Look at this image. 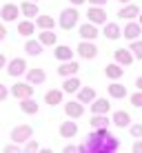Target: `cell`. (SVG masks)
Instances as JSON below:
<instances>
[{
  "label": "cell",
  "instance_id": "35",
  "mask_svg": "<svg viewBox=\"0 0 142 153\" xmlns=\"http://www.w3.org/2000/svg\"><path fill=\"white\" fill-rule=\"evenodd\" d=\"M2 153H22V149H20L18 144H4V149H2Z\"/></svg>",
  "mask_w": 142,
  "mask_h": 153
},
{
  "label": "cell",
  "instance_id": "43",
  "mask_svg": "<svg viewBox=\"0 0 142 153\" xmlns=\"http://www.w3.org/2000/svg\"><path fill=\"white\" fill-rule=\"evenodd\" d=\"M135 87H138V91H142V76L138 78V80H135Z\"/></svg>",
  "mask_w": 142,
  "mask_h": 153
},
{
  "label": "cell",
  "instance_id": "10",
  "mask_svg": "<svg viewBox=\"0 0 142 153\" xmlns=\"http://www.w3.org/2000/svg\"><path fill=\"white\" fill-rule=\"evenodd\" d=\"M18 9H20V13L25 16V20H31V18H38L40 16V9H38V4L36 2H22V4H18Z\"/></svg>",
  "mask_w": 142,
  "mask_h": 153
},
{
  "label": "cell",
  "instance_id": "5",
  "mask_svg": "<svg viewBox=\"0 0 142 153\" xmlns=\"http://www.w3.org/2000/svg\"><path fill=\"white\" fill-rule=\"evenodd\" d=\"M18 16H20L18 4L7 2V4H2V7H0V18H2L4 22H13V20H18Z\"/></svg>",
  "mask_w": 142,
  "mask_h": 153
},
{
  "label": "cell",
  "instance_id": "30",
  "mask_svg": "<svg viewBox=\"0 0 142 153\" xmlns=\"http://www.w3.org/2000/svg\"><path fill=\"white\" fill-rule=\"evenodd\" d=\"M109 122H111V120H109L107 115H91V122H89V124L98 131V129H107Z\"/></svg>",
  "mask_w": 142,
  "mask_h": 153
},
{
  "label": "cell",
  "instance_id": "8",
  "mask_svg": "<svg viewBox=\"0 0 142 153\" xmlns=\"http://www.w3.org/2000/svg\"><path fill=\"white\" fill-rule=\"evenodd\" d=\"M109 109H111V102H109L107 98H96L91 102V113L93 115H107Z\"/></svg>",
  "mask_w": 142,
  "mask_h": 153
},
{
  "label": "cell",
  "instance_id": "44",
  "mask_svg": "<svg viewBox=\"0 0 142 153\" xmlns=\"http://www.w3.org/2000/svg\"><path fill=\"white\" fill-rule=\"evenodd\" d=\"M69 2H71V4H76V7H78V4H82V2H87V0H69Z\"/></svg>",
  "mask_w": 142,
  "mask_h": 153
},
{
  "label": "cell",
  "instance_id": "25",
  "mask_svg": "<svg viewBox=\"0 0 142 153\" xmlns=\"http://www.w3.org/2000/svg\"><path fill=\"white\" fill-rule=\"evenodd\" d=\"M60 135H62V138H76V135H78V124L71 122V120H69V122H62L60 124Z\"/></svg>",
  "mask_w": 142,
  "mask_h": 153
},
{
  "label": "cell",
  "instance_id": "19",
  "mask_svg": "<svg viewBox=\"0 0 142 153\" xmlns=\"http://www.w3.org/2000/svg\"><path fill=\"white\" fill-rule=\"evenodd\" d=\"M111 122L118 126V129H124V126L131 124V115H129L127 111H115L113 118H111Z\"/></svg>",
  "mask_w": 142,
  "mask_h": 153
},
{
  "label": "cell",
  "instance_id": "42",
  "mask_svg": "<svg viewBox=\"0 0 142 153\" xmlns=\"http://www.w3.org/2000/svg\"><path fill=\"white\" fill-rule=\"evenodd\" d=\"M4 65H7V58H4V53H0V69H4Z\"/></svg>",
  "mask_w": 142,
  "mask_h": 153
},
{
  "label": "cell",
  "instance_id": "48",
  "mask_svg": "<svg viewBox=\"0 0 142 153\" xmlns=\"http://www.w3.org/2000/svg\"><path fill=\"white\" fill-rule=\"evenodd\" d=\"M29 2H38V0H29Z\"/></svg>",
  "mask_w": 142,
  "mask_h": 153
},
{
  "label": "cell",
  "instance_id": "6",
  "mask_svg": "<svg viewBox=\"0 0 142 153\" xmlns=\"http://www.w3.org/2000/svg\"><path fill=\"white\" fill-rule=\"evenodd\" d=\"M76 51H78V56L85 58V60H93V58L98 56V47L93 45V42H87V40H82Z\"/></svg>",
  "mask_w": 142,
  "mask_h": 153
},
{
  "label": "cell",
  "instance_id": "29",
  "mask_svg": "<svg viewBox=\"0 0 142 153\" xmlns=\"http://www.w3.org/2000/svg\"><path fill=\"white\" fill-rule=\"evenodd\" d=\"M38 42L42 47H54L56 45V33L54 31H40L38 33Z\"/></svg>",
  "mask_w": 142,
  "mask_h": 153
},
{
  "label": "cell",
  "instance_id": "39",
  "mask_svg": "<svg viewBox=\"0 0 142 153\" xmlns=\"http://www.w3.org/2000/svg\"><path fill=\"white\" fill-rule=\"evenodd\" d=\"M133 153H142V140H135L133 142V149H131Z\"/></svg>",
  "mask_w": 142,
  "mask_h": 153
},
{
  "label": "cell",
  "instance_id": "2",
  "mask_svg": "<svg viewBox=\"0 0 142 153\" xmlns=\"http://www.w3.org/2000/svg\"><path fill=\"white\" fill-rule=\"evenodd\" d=\"M78 18H80V13H78V9H65V11L60 13V20H58V25H60L65 31L73 29L78 25Z\"/></svg>",
  "mask_w": 142,
  "mask_h": 153
},
{
  "label": "cell",
  "instance_id": "16",
  "mask_svg": "<svg viewBox=\"0 0 142 153\" xmlns=\"http://www.w3.org/2000/svg\"><path fill=\"white\" fill-rule=\"evenodd\" d=\"M140 33H142V27H140L138 22H129L127 27H124V31H122V36H124L127 40H131V42H133V40H140Z\"/></svg>",
  "mask_w": 142,
  "mask_h": 153
},
{
  "label": "cell",
  "instance_id": "34",
  "mask_svg": "<svg viewBox=\"0 0 142 153\" xmlns=\"http://www.w3.org/2000/svg\"><path fill=\"white\" fill-rule=\"evenodd\" d=\"M129 100H131V104H133V107H142V91H135Z\"/></svg>",
  "mask_w": 142,
  "mask_h": 153
},
{
  "label": "cell",
  "instance_id": "17",
  "mask_svg": "<svg viewBox=\"0 0 142 153\" xmlns=\"http://www.w3.org/2000/svg\"><path fill=\"white\" fill-rule=\"evenodd\" d=\"M45 80H47V73L40 69V67H38V69H29L27 71V82L29 84H42Z\"/></svg>",
  "mask_w": 142,
  "mask_h": 153
},
{
  "label": "cell",
  "instance_id": "24",
  "mask_svg": "<svg viewBox=\"0 0 142 153\" xmlns=\"http://www.w3.org/2000/svg\"><path fill=\"white\" fill-rule=\"evenodd\" d=\"M93 100H96V91H93L91 87H85L78 91V102L80 104H91Z\"/></svg>",
  "mask_w": 142,
  "mask_h": 153
},
{
  "label": "cell",
  "instance_id": "46",
  "mask_svg": "<svg viewBox=\"0 0 142 153\" xmlns=\"http://www.w3.org/2000/svg\"><path fill=\"white\" fill-rule=\"evenodd\" d=\"M138 18H140V22H138V25H140V27H142V13H140V16H138Z\"/></svg>",
  "mask_w": 142,
  "mask_h": 153
},
{
  "label": "cell",
  "instance_id": "11",
  "mask_svg": "<svg viewBox=\"0 0 142 153\" xmlns=\"http://www.w3.org/2000/svg\"><path fill=\"white\" fill-rule=\"evenodd\" d=\"M140 16V7L138 4H133V2H129V4H124L122 9L118 11V18H122V20H133V18H138Z\"/></svg>",
  "mask_w": 142,
  "mask_h": 153
},
{
  "label": "cell",
  "instance_id": "26",
  "mask_svg": "<svg viewBox=\"0 0 142 153\" xmlns=\"http://www.w3.org/2000/svg\"><path fill=\"white\" fill-rule=\"evenodd\" d=\"M104 73H107V78H109V80H120V78L124 76V69H122L120 65H107Z\"/></svg>",
  "mask_w": 142,
  "mask_h": 153
},
{
  "label": "cell",
  "instance_id": "22",
  "mask_svg": "<svg viewBox=\"0 0 142 153\" xmlns=\"http://www.w3.org/2000/svg\"><path fill=\"white\" fill-rule=\"evenodd\" d=\"M80 80H78L76 76H71V78H67L65 82H62V93H76V91H80Z\"/></svg>",
  "mask_w": 142,
  "mask_h": 153
},
{
  "label": "cell",
  "instance_id": "12",
  "mask_svg": "<svg viewBox=\"0 0 142 153\" xmlns=\"http://www.w3.org/2000/svg\"><path fill=\"white\" fill-rule=\"evenodd\" d=\"M113 58H115V65H120V67H129L131 62L135 60V58L131 56L129 49H115L113 51Z\"/></svg>",
  "mask_w": 142,
  "mask_h": 153
},
{
  "label": "cell",
  "instance_id": "32",
  "mask_svg": "<svg viewBox=\"0 0 142 153\" xmlns=\"http://www.w3.org/2000/svg\"><path fill=\"white\" fill-rule=\"evenodd\" d=\"M129 51H131V56H133V58L142 60V40H133V42H131V47H129Z\"/></svg>",
  "mask_w": 142,
  "mask_h": 153
},
{
  "label": "cell",
  "instance_id": "41",
  "mask_svg": "<svg viewBox=\"0 0 142 153\" xmlns=\"http://www.w3.org/2000/svg\"><path fill=\"white\" fill-rule=\"evenodd\" d=\"M4 36H7V27H4V25H0V42L4 40Z\"/></svg>",
  "mask_w": 142,
  "mask_h": 153
},
{
  "label": "cell",
  "instance_id": "38",
  "mask_svg": "<svg viewBox=\"0 0 142 153\" xmlns=\"http://www.w3.org/2000/svg\"><path fill=\"white\" fill-rule=\"evenodd\" d=\"M62 153H80V146H73V144H67L65 149H62Z\"/></svg>",
  "mask_w": 142,
  "mask_h": 153
},
{
  "label": "cell",
  "instance_id": "9",
  "mask_svg": "<svg viewBox=\"0 0 142 153\" xmlns=\"http://www.w3.org/2000/svg\"><path fill=\"white\" fill-rule=\"evenodd\" d=\"M78 69H80V65H78L76 60H69V62H60V67H58V76L62 78H71L76 76Z\"/></svg>",
  "mask_w": 142,
  "mask_h": 153
},
{
  "label": "cell",
  "instance_id": "45",
  "mask_svg": "<svg viewBox=\"0 0 142 153\" xmlns=\"http://www.w3.org/2000/svg\"><path fill=\"white\" fill-rule=\"evenodd\" d=\"M38 153H54V151H51V149H40Z\"/></svg>",
  "mask_w": 142,
  "mask_h": 153
},
{
  "label": "cell",
  "instance_id": "18",
  "mask_svg": "<svg viewBox=\"0 0 142 153\" xmlns=\"http://www.w3.org/2000/svg\"><path fill=\"white\" fill-rule=\"evenodd\" d=\"M102 36H104V38H109V40H118L120 36H122V29H120L115 22H107V25H104V29H102Z\"/></svg>",
  "mask_w": 142,
  "mask_h": 153
},
{
  "label": "cell",
  "instance_id": "4",
  "mask_svg": "<svg viewBox=\"0 0 142 153\" xmlns=\"http://www.w3.org/2000/svg\"><path fill=\"white\" fill-rule=\"evenodd\" d=\"M25 71H27V60H25V58H13V60L7 62V73H9L11 78L22 76Z\"/></svg>",
  "mask_w": 142,
  "mask_h": 153
},
{
  "label": "cell",
  "instance_id": "1",
  "mask_svg": "<svg viewBox=\"0 0 142 153\" xmlns=\"http://www.w3.org/2000/svg\"><path fill=\"white\" fill-rule=\"evenodd\" d=\"M31 133H33V126L31 124H18L11 131V142L13 144H27L31 140Z\"/></svg>",
  "mask_w": 142,
  "mask_h": 153
},
{
  "label": "cell",
  "instance_id": "36",
  "mask_svg": "<svg viewBox=\"0 0 142 153\" xmlns=\"http://www.w3.org/2000/svg\"><path fill=\"white\" fill-rule=\"evenodd\" d=\"M131 135H133V138H142V124H131Z\"/></svg>",
  "mask_w": 142,
  "mask_h": 153
},
{
  "label": "cell",
  "instance_id": "20",
  "mask_svg": "<svg viewBox=\"0 0 142 153\" xmlns=\"http://www.w3.org/2000/svg\"><path fill=\"white\" fill-rule=\"evenodd\" d=\"M109 96L115 98V100L127 98V87H124V84H120V82H111V84H109Z\"/></svg>",
  "mask_w": 142,
  "mask_h": 153
},
{
  "label": "cell",
  "instance_id": "37",
  "mask_svg": "<svg viewBox=\"0 0 142 153\" xmlns=\"http://www.w3.org/2000/svg\"><path fill=\"white\" fill-rule=\"evenodd\" d=\"M7 98H9V89L4 87V84H0V102H4Z\"/></svg>",
  "mask_w": 142,
  "mask_h": 153
},
{
  "label": "cell",
  "instance_id": "33",
  "mask_svg": "<svg viewBox=\"0 0 142 153\" xmlns=\"http://www.w3.org/2000/svg\"><path fill=\"white\" fill-rule=\"evenodd\" d=\"M38 151H40V146H38L36 140H29L27 144H25V149H22V153H38Z\"/></svg>",
  "mask_w": 142,
  "mask_h": 153
},
{
  "label": "cell",
  "instance_id": "15",
  "mask_svg": "<svg viewBox=\"0 0 142 153\" xmlns=\"http://www.w3.org/2000/svg\"><path fill=\"white\" fill-rule=\"evenodd\" d=\"M54 56H56L58 62H69V60H73V51H71V47H67V45H58L56 51H54Z\"/></svg>",
  "mask_w": 142,
  "mask_h": 153
},
{
  "label": "cell",
  "instance_id": "49",
  "mask_svg": "<svg viewBox=\"0 0 142 153\" xmlns=\"http://www.w3.org/2000/svg\"><path fill=\"white\" fill-rule=\"evenodd\" d=\"M0 7H2V4H0Z\"/></svg>",
  "mask_w": 142,
  "mask_h": 153
},
{
  "label": "cell",
  "instance_id": "40",
  "mask_svg": "<svg viewBox=\"0 0 142 153\" xmlns=\"http://www.w3.org/2000/svg\"><path fill=\"white\" fill-rule=\"evenodd\" d=\"M89 4L91 7H102V4H107V0H89Z\"/></svg>",
  "mask_w": 142,
  "mask_h": 153
},
{
  "label": "cell",
  "instance_id": "31",
  "mask_svg": "<svg viewBox=\"0 0 142 153\" xmlns=\"http://www.w3.org/2000/svg\"><path fill=\"white\" fill-rule=\"evenodd\" d=\"M25 51H27V56H40L42 53V45H40L38 40H27Z\"/></svg>",
  "mask_w": 142,
  "mask_h": 153
},
{
  "label": "cell",
  "instance_id": "7",
  "mask_svg": "<svg viewBox=\"0 0 142 153\" xmlns=\"http://www.w3.org/2000/svg\"><path fill=\"white\" fill-rule=\"evenodd\" d=\"M87 18L91 25H107V11L102 7H89Z\"/></svg>",
  "mask_w": 142,
  "mask_h": 153
},
{
  "label": "cell",
  "instance_id": "3",
  "mask_svg": "<svg viewBox=\"0 0 142 153\" xmlns=\"http://www.w3.org/2000/svg\"><path fill=\"white\" fill-rule=\"evenodd\" d=\"M9 93H11V96H16L18 100H27V98L33 96V87H31L29 82H16L13 87L9 89Z\"/></svg>",
  "mask_w": 142,
  "mask_h": 153
},
{
  "label": "cell",
  "instance_id": "21",
  "mask_svg": "<svg viewBox=\"0 0 142 153\" xmlns=\"http://www.w3.org/2000/svg\"><path fill=\"white\" fill-rule=\"evenodd\" d=\"M38 102H36L33 98H27V100H20V111L22 113H27V115H33V113H38Z\"/></svg>",
  "mask_w": 142,
  "mask_h": 153
},
{
  "label": "cell",
  "instance_id": "13",
  "mask_svg": "<svg viewBox=\"0 0 142 153\" xmlns=\"http://www.w3.org/2000/svg\"><path fill=\"white\" fill-rule=\"evenodd\" d=\"M65 113L69 115L71 120H78V118L85 115V104H80V102H67L65 104Z\"/></svg>",
  "mask_w": 142,
  "mask_h": 153
},
{
  "label": "cell",
  "instance_id": "28",
  "mask_svg": "<svg viewBox=\"0 0 142 153\" xmlns=\"http://www.w3.org/2000/svg\"><path fill=\"white\" fill-rule=\"evenodd\" d=\"M45 102H47V104H51V107L60 104V102H62V91H60V89H51V91H47Z\"/></svg>",
  "mask_w": 142,
  "mask_h": 153
},
{
  "label": "cell",
  "instance_id": "14",
  "mask_svg": "<svg viewBox=\"0 0 142 153\" xmlns=\"http://www.w3.org/2000/svg\"><path fill=\"white\" fill-rule=\"evenodd\" d=\"M100 36V31L96 25H91V22H87V25H80V38L82 40H87V42H91V40H96Z\"/></svg>",
  "mask_w": 142,
  "mask_h": 153
},
{
  "label": "cell",
  "instance_id": "23",
  "mask_svg": "<svg viewBox=\"0 0 142 153\" xmlns=\"http://www.w3.org/2000/svg\"><path fill=\"white\" fill-rule=\"evenodd\" d=\"M33 25H36L38 29H42V31H51V29L56 27V20L51 18V16H38Z\"/></svg>",
  "mask_w": 142,
  "mask_h": 153
},
{
  "label": "cell",
  "instance_id": "27",
  "mask_svg": "<svg viewBox=\"0 0 142 153\" xmlns=\"http://www.w3.org/2000/svg\"><path fill=\"white\" fill-rule=\"evenodd\" d=\"M33 31H36V25L31 22V20H20V22H18V33H20V36L29 38Z\"/></svg>",
  "mask_w": 142,
  "mask_h": 153
},
{
  "label": "cell",
  "instance_id": "47",
  "mask_svg": "<svg viewBox=\"0 0 142 153\" xmlns=\"http://www.w3.org/2000/svg\"><path fill=\"white\" fill-rule=\"evenodd\" d=\"M120 2H124V4H129V0H120Z\"/></svg>",
  "mask_w": 142,
  "mask_h": 153
}]
</instances>
